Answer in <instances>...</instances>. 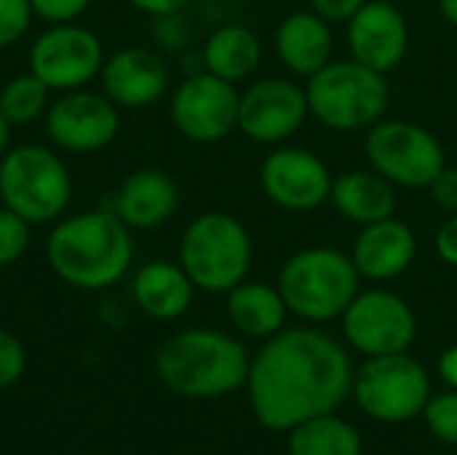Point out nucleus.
<instances>
[{
    "label": "nucleus",
    "instance_id": "nucleus-1",
    "mask_svg": "<svg viewBox=\"0 0 457 455\" xmlns=\"http://www.w3.org/2000/svg\"><path fill=\"white\" fill-rule=\"evenodd\" d=\"M249 402L270 432H292L303 421L335 413L353 389L345 349L308 327L281 330L249 365Z\"/></svg>",
    "mask_w": 457,
    "mask_h": 455
},
{
    "label": "nucleus",
    "instance_id": "nucleus-2",
    "mask_svg": "<svg viewBox=\"0 0 457 455\" xmlns=\"http://www.w3.org/2000/svg\"><path fill=\"white\" fill-rule=\"evenodd\" d=\"M46 260L67 287L110 290L134 263L131 228L107 206L64 215L46 239Z\"/></svg>",
    "mask_w": 457,
    "mask_h": 455
},
{
    "label": "nucleus",
    "instance_id": "nucleus-3",
    "mask_svg": "<svg viewBox=\"0 0 457 455\" xmlns=\"http://www.w3.org/2000/svg\"><path fill=\"white\" fill-rule=\"evenodd\" d=\"M249 351L241 341L206 327L182 330L166 338L155 354L161 383L187 400H212L246 383Z\"/></svg>",
    "mask_w": 457,
    "mask_h": 455
},
{
    "label": "nucleus",
    "instance_id": "nucleus-4",
    "mask_svg": "<svg viewBox=\"0 0 457 455\" xmlns=\"http://www.w3.org/2000/svg\"><path fill=\"white\" fill-rule=\"evenodd\" d=\"M70 198L72 174L54 147L24 142L0 158V204L29 225H54L67 215Z\"/></svg>",
    "mask_w": 457,
    "mask_h": 455
},
{
    "label": "nucleus",
    "instance_id": "nucleus-5",
    "mask_svg": "<svg viewBox=\"0 0 457 455\" xmlns=\"http://www.w3.org/2000/svg\"><path fill=\"white\" fill-rule=\"evenodd\" d=\"M353 260L332 247H311L292 255L278 274V292L292 314L308 322H329L345 314L359 295Z\"/></svg>",
    "mask_w": 457,
    "mask_h": 455
},
{
    "label": "nucleus",
    "instance_id": "nucleus-6",
    "mask_svg": "<svg viewBox=\"0 0 457 455\" xmlns=\"http://www.w3.org/2000/svg\"><path fill=\"white\" fill-rule=\"evenodd\" d=\"M179 265L204 292H230L252 268V239L228 212H204L179 239Z\"/></svg>",
    "mask_w": 457,
    "mask_h": 455
},
{
    "label": "nucleus",
    "instance_id": "nucleus-7",
    "mask_svg": "<svg viewBox=\"0 0 457 455\" xmlns=\"http://www.w3.org/2000/svg\"><path fill=\"white\" fill-rule=\"evenodd\" d=\"M305 94L311 113L324 126L337 131L370 129L391 105L386 72H378L356 59L324 64L308 78Z\"/></svg>",
    "mask_w": 457,
    "mask_h": 455
},
{
    "label": "nucleus",
    "instance_id": "nucleus-8",
    "mask_svg": "<svg viewBox=\"0 0 457 455\" xmlns=\"http://www.w3.org/2000/svg\"><path fill=\"white\" fill-rule=\"evenodd\" d=\"M359 408L383 424H404L423 413L431 400V381L420 362L404 354L370 357L353 375Z\"/></svg>",
    "mask_w": 457,
    "mask_h": 455
},
{
    "label": "nucleus",
    "instance_id": "nucleus-9",
    "mask_svg": "<svg viewBox=\"0 0 457 455\" xmlns=\"http://www.w3.org/2000/svg\"><path fill=\"white\" fill-rule=\"evenodd\" d=\"M367 158L394 185L428 188L447 166L442 142L410 121H378L367 131Z\"/></svg>",
    "mask_w": 457,
    "mask_h": 455
},
{
    "label": "nucleus",
    "instance_id": "nucleus-10",
    "mask_svg": "<svg viewBox=\"0 0 457 455\" xmlns=\"http://www.w3.org/2000/svg\"><path fill=\"white\" fill-rule=\"evenodd\" d=\"M104 46L96 32L78 21L48 24L29 46L27 67L51 91L86 88L99 78L104 64Z\"/></svg>",
    "mask_w": 457,
    "mask_h": 455
},
{
    "label": "nucleus",
    "instance_id": "nucleus-11",
    "mask_svg": "<svg viewBox=\"0 0 457 455\" xmlns=\"http://www.w3.org/2000/svg\"><path fill=\"white\" fill-rule=\"evenodd\" d=\"M46 134L56 150L91 156L112 145L120 131V107L102 91H62L43 115Z\"/></svg>",
    "mask_w": 457,
    "mask_h": 455
},
{
    "label": "nucleus",
    "instance_id": "nucleus-12",
    "mask_svg": "<svg viewBox=\"0 0 457 455\" xmlns=\"http://www.w3.org/2000/svg\"><path fill=\"white\" fill-rule=\"evenodd\" d=\"M238 97L236 83L198 70L174 88L169 115L185 139L212 145L238 129Z\"/></svg>",
    "mask_w": 457,
    "mask_h": 455
},
{
    "label": "nucleus",
    "instance_id": "nucleus-13",
    "mask_svg": "<svg viewBox=\"0 0 457 455\" xmlns=\"http://www.w3.org/2000/svg\"><path fill=\"white\" fill-rule=\"evenodd\" d=\"M343 333L348 343L367 357L404 354L415 335L418 322L412 308L394 292L370 290L359 292L343 314Z\"/></svg>",
    "mask_w": 457,
    "mask_h": 455
},
{
    "label": "nucleus",
    "instance_id": "nucleus-14",
    "mask_svg": "<svg viewBox=\"0 0 457 455\" xmlns=\"http://www.w3.org/2000/svg\"><path fill=\"white\" fill-rule=\"evenodd\" d=\"M308 113L305 88L284 78H262L238 97V131L254 142L276 145L295 137Z\"/></svg>",
    "mask_w": 457,
    "mask_h": 455
},
{
    "label": "nucleus",
    "instance_id": "nucleus-15",
    "mask_svg": "<svg viewBox=\"0 0 457 455\" xmlns=\"http://www.w3.org/2000/svg\"><path fill=\"white\" fill-rule=\"evenodd\" d=\"M332 182L329 166L303 147H278L260 166V185L265 196L289 212L319 209L329 201Z\"/></svg>",
    "mask_w": 457,
    "mask_h": 455
},
{
    "label": "nucleus",
    "instance_id": "nucleus-16",
    "mask_svg": "<svg viewBox=\"0 0 457 455\" xmlns=\"http://www.w3.org/2000/svg\"><path fill=\"white\" fill-rule=\"evenodd\" d=\"M99 80L102 94L120 110H139L155 105L169 91V67L153 48L126 46L104 59Z\"/></svg>",
    "mask_w": 457,
    "mask_h": 455
},
{
    "label": "nucleus",
    "instance_id": "nucleus-17",
    "mask_svg": "<svg viewBox=\"0 0 457 455\" xmlns=\"http://www.w3.org/2000/svg\"><path fill=\"white\" fill-rule=\"evenodd\" d=\"M348 46L356 62L378 72H391L402 64L410 46L407 19L394 3L370 0L348 21Z\"/></svg>",
    "mask_w": 457,
    "mask_h": 455
},
{
    "label": "nucleus",
    "instance_id": "nucleus-18",
    "mask_svg": "<svg viewBox=\"0 0 457 455\" xmlns=\"http://www.w3.org/2000/svg\"><path fill=\"white\" fill-rule=\"evenodd\" d=\"M179 206V188L163 169H137L112 193V209L131 231H153L163 225Z\"/></svg>",
    "mask_w": 457,
    "mask_h": 455
},
{
    "label": "nucleus",
    "instance_id": "nucleus-19",
    "mask_svg": "<svg viewBox=\"0 0 457 455\" xmlns=\"http://www.w3.org/2000/svg\"><path fill=\"white\" fill-rule=\"evenodd\" d=\"M415 252L418 241L412 228L402 220L388 217L361 228L351 260L359 276L372 282H388L402 276L412 265Z\"/></svg>",
    "mask_w": 457,
    "mask_h": 455
},
{
    "label": "nucleus",
    "instance_id": "nucleus-20",
    "mask_svg": "<svg viewBox=\"0 0 457 455\" xmlns=\"http://www.w3.org/2000/svg\"><path fill=\"white\" fill-rule=\"evenodd\" d=\"M195 284L179 263L150 260L131 279V298L142 314L158 322H174L193 306Z\"/></svg>",
    "mask_w": 457,
    "mask_h": 455
},
{
    "label": "nucleus",
    "instance_id": "nucleus-21",
    "mask_svg": "<svg viewBox=\"0 0 457 455\" xmlns=\"http://www.w3.org/2000/svg\"><path fill=\"white\" fill-rule=\"evenodd\" d=\"M332 27L316 11H295L281 19L276 29L278 59L297 75H316L324 64L332 62Z\"/></svg>",
    "mask_w": 457,
    "mask_h": 455
},
{
    "label": "nucleus",
    "instance_id": "nucleus-22",
    "mask_svg": "<svg viewBox=\"0 0 457 455\" xmlns=\"http://www.w3.org/2000/svg\"><path fill=\"white\" fill-rule=\"evenodd\" d=\"M335 209L356 223V225H372L380 220L394 217L396 212V193H394V182H388L383 174H372V172H348L340 174L332 182V193H329Z\"/></svg>",
    "mask_w": 457,
    "mask_h": 455
},
{
    "label": "nucleus",
    "instance_id": "nucleus-23",
    "mask_svg": "<svg viewBox=\"0 0 457 455\" xmlns=\"http://www.w3.org/2000/svg\"><path fill=\"white\" fill-rule=\"evenodd\" d=\"M201 59L206 72L238 83L254 75V70L260 67L262 43L257 32L244 24H222L206 38Z\"/></svg>",
    "mask_w": 457,
    "mask_h": 455
},
{
    "label": "nucleus",
    "instance_id": "nucleus-24",
    "mask_svg": "<svg viewBox=\"0 0 457 455\" xmlns=\"http://www.w3.org/2000/svg\"><path fill=\"white\" fill-rule=\"evenodd\" d=\"M287 303L278 287H268L260 282H241L228 292V316L233 327L249 338H273L284 330Z\"/></svg>",
    "mask_w": 457,
    "mask_h": 455
},
{
    "label": "nucleus",
    "instance_id": "nucleus-25",
    "mask_svg": "<svg viewBox=\"0 0 457 455\" xmlns=\"http://www.w3.org/2000/svg\"><path fill=\"white\" fill-rule=\"evenodd\" d=\"M289 455H361V437L348 421L327 413L289 432Z\"/></svg>",
    "mask_w": 457,
    "mask_h": 455
},
{
    "label": "nucleus",
    "instance_id": "nucleus-26",
    "mask_svg": "<svg viewBox=\"0 0 457 455\" xmlns=\"http://www.w3.org/2000/svg\"><path fill=\"white\" fill-rule=\"evenodd\" d=\"M48 94L51 88L32 75L29 70L24 75H13L0 88V110L8 118L11 126H29L40 121L48 110Z\"/></svg>",
    "mask_w": 457,
    "mask_h": 455
},
{
    "label": "nucleus",
    "instance_id": "nucleus-27",
    "mask_svg": "<svg viewBox=\"0 0 457 455\" xmlns=\"http://www.w3.org/2000/svg\"><path fill=\"white\" fill-rule=\"evenodd\" d=\"M32 241V225L0 204V268H8L24 257Z\"/></svg>",
    "mask_w": 457,
    "mask_h": 455
},
{
    "label": "nucleus",
    "instance_id": "nucleus-28",
    "mask_svg": "<svg viewBox=\"0 0 457 455\" xmlns=\"http://www.w3.org/2000/svg\"><path fill=\"white\" fill-rule=\"evenodd\" d=\"M426 424L434 437H439L447 445H457V392L450 389L445 394H436L423 408Z\"/></svg>",
    "mask_w": 457,
    "mask_h": 455
},
{
    "label": "nucleus",
    "instance_id": "nucleus-29",
    "mask_svg": "<svg viewBox=\"0 0 457 455\" xmlns=\"http://www.w3.org/2000/svg\"><path fill=\"white\" fill-rule=\"evenodd\" d=\"M32 19L29 0H0V51L16 46L27 35Z\"/></svg>",
    "mask_w": 457,
    "mask_h": 455
},
{
    "label": "nucleus",
    "instance_id": "nucleus-30",
    "mask_svg": "<svg viewBox=\"0 0 457 455\" xmlns=\"http://www.w3.org/2000/svg\"><path fill=\"white\" fill-rule=\"evenodd\" d=\"M24 367H27V354L21 341L13 333L0 330V392L13 386L24 375Z\"/></svg>",
    "mask_w": 457,
    "mask_h": 455
},
{
    "label": "nucleus",
    "instance_id": "nucleus-31",
    "mask_svg": "<svg viewBox=\"0 0 457 455\" xmlns=\"http://www.w3.org/2000/svg\"><path fill=\"white\" fill-rule=\"evenodd\" d=\"M91 0H29L35 19L46 24H67L78 21L88 11Z\"/></svg>",
    "mask_w": 457,
    "mask_h": 455
},
{
    "label": "nucleus",
    "instance_id": "nucleus-32",
    "mask_svg": "<svg viewBox=\"0 0 457 455\" xmlns=\"http://www.w3.org/2000/svg\"><path fill=\"white\" fill-rule=\"evenodd\" d=\"M428 190H431L434 204H439L445 212L457 215V169L445 166V169L436 174V180L428 185Z\"/></svg>",
    "mask_w": 457,
    "mask_h": 455
},
{
    "label": "nucleus",
    "instance_id": "nucleus-33",
    "mask_svg": "<svg viewBox=\"0 0 457 455\" xmlns=\"http://www.w3.org/2000/svg\"><path fill=\"white\" fill-rule=\"evenodd\" d=\"M370 0H313V11L329 24L351 21Z\"/></svg>",
    "mask_w": 457,
    "mask_h": 455
},
{
    "label": "nucleus",
    "instance_id": "nucleus-34",
    "mask_svg": "<svg viewBox=\"0 0 457 455\" xmlns=\"http://www.w3.org/2000/svg\"><path fill=\"white\" fill-rule=\"evenodd\" d=\"M436 252H439V257L447 265H455L457 268V215L450 217L439 228V233H436Z\"/></svg>",
    "mask_w": 457,
    "mask_h": 455
},
{
    "label": "nucleus",
    "instance_id": "nucleus-35",
    "mask_svg": "<svg viewBox=\"0 0 457 455\" xmlns=\"http://www.w3.org/2000/svg\"><path fill=\"white\" fill-rule=\"evenodd\" d=\"M129 5H134L137 11L158 19V16H171V13H182L187 8L190 0H126Z\"/></svg>",
    "mask_w": 457,
    "mask_h": 455
},
{
    "label": "nucleus",
    "instance_id": "nucleus-36",
    "mask_svg": "<svg viewBox=\"0 0 457 455\" xmlns=\"http://www.w3.org/2000/svg\"><path fill=\"white\" fill-rule=\"evenodd\" d=\"M439 375L445 378V383L450 389L457 392V343L439 357Z\"/></svg>",
    "mask_w": 457,
    "mask_h": 455
},
{
    "label": "nucleus",
    "instance_id": "nucleus-37",
    "mask_svg": "<svg viewBox=\"0 0 457 455\" xmlns=\"http://www.w3.org/2000/svg\"><path fill=\"white\" fill-rule=\"evenodd\" d=\"M8 147H11V123L3 115V110H0V158L8 153Z\"/></svg>",
    "mask_w": 457,
    "mask_h": 455
},
{
    "label": "nucleus",
    "instance_id": "nucleus-38",
    "mask_svg": "<svg viewBox=\"0 0 457 455\" xmlns=\"http://www.w3.org/2000/svg\"><path fill=\"white\" fill-rule=\"evenodd\" d=\"M439 8H442V16L457 27V0H439Z\"/></svg>",
    "mask_w": 457,
    "mask_h": 455
},
{
    "label": "nucleus",
    "instance_id": "nucleus-39",
    "mask_svg": "<svg viewBox=\"0 0 457 455\" xmlns=\"http://www.w3.org/2000/svg\"><path fill=\"white\" fill-rule=\"evenodd\" d=\"M386 3H394V0H386Z\"/></svg>",
    "mask_w": 457,
    "mask_h": 455
}]
</instances>
